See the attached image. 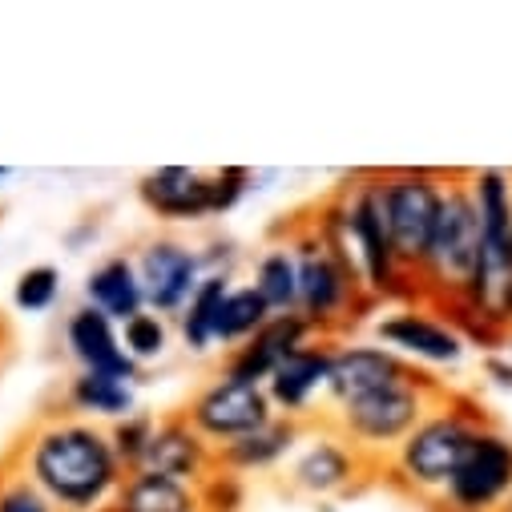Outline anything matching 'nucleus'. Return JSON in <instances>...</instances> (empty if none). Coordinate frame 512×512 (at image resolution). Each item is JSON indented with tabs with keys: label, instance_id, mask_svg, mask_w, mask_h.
Masks as SVG:
<instances>
[{
	"label": "nucleus",
	"instance_id": "obj_1",
	"mask_svg": "<svg viewBox=\"0 0 512 512\" xmlns=\"http://www.w3.org/2000/svg\"><path fill=\"white\" fill-rule=\"evenodd\" d=\"M21 476L37 484L57 512H105L130 472L109 444V428L61 416L25 440Z\"/></svg>",
	"mask_w": 512,
	"mask_h": 512
},
{
	"label": "nucleus",
	"instance_id": "obj_2",
	"mask_svg": "<svg viewBox=\"0 0 512 512\" xmlns=\"http://www.w3.org/2000/svg\"><path fill=\"white\" fill-rule=\"evenodd\" d=\"M339 259L343 267L359 279L367 303L371 299H396L408 295V275L392 250L388 226H383V206H379V190H375V174L351 182L339 198H331L315 226H311Z\"/></svg>",
	"mask_w": 512,
	"mask_h": 512
},
{
	"label": "nucleus",
	"instance_id": "obj_3",
	"mask_svg": "<svg viewBox=\"0 0 512 512\" xmlns=\"http://www.w3.org/2000/svg\"><path fill=\"white\" fill-rule=\"evenodd\" d=\"M480 246H484V234H480V218L472 210L468 186L456 182V178H448L444 202H440V218H436L428 254H424L420 275H416L420 295H428L444 311L456 307L464 299L472 275H476Z\"/></svg>",
	"mask_w": 512,
	"mask_h": 512
},
{
	"label": "nucleus",
	"instance_id": "obj_4",
	"mask_svg": "<svg viewBox=\"0 0 512 512\" xmlns=\"http://www.w3.org/2000/svg\"><path fill=\"white\" fill-rule=\"evenodd\" d=\"M432 379L424 371L392 383L383 392H371L355 404H343L339 408V436L359 452H396L412 432L416 424L432 412Z\"/></svg>",
	"mask_w": 512,
	"mask_h": 512
},
{
	"label": "nucleus",
	"instance_id": "obj_5",
	"mask_svg": "<svg viewBox=\"0 0 512 512\" xmlns=\"http://www.w3.org/2000/svg\"><path fill=\"white\" fill-rule=\"evenodd\" d=\"M444 186L448 182L440 174H432V170H388V174H375V190H379V206H383V226H388L392 250H396V259H400L408 279L420 275V263H424L432 230H436V218H440Z\"/></svg>",
	"mask_w": 512,
	"mask_h": 512
},
{
	"label": "nucleus",
	"instance_id": "obj_6",
	"mask_svg": "<svg viewBox=\"0 0 512 512\" xmlns=\"http://www.w3.org/2000/svg\"><path fill=\"white\" fill-rule=\"evenodd\" d=\"M250 170L226 166V170H194V166H158L138 182L142 202L150 214L166 222H198L210 214L230 210L250 190Z\"/></svg>",
	"mask_w": 512,
	"mask_h": 512
},
{
	"label": "nucleus",
	"instance_id": "obj_7",
	"mask_svg": "<svg viewBox=\"0 0 512 512\" xmlns=\"http://www.w3.org/2000/svg\"><path fill=\"white\" fill-rule=\"evenodd\" d=\"M484 428V420L472 412V408H460V404H444V408H432L416 432L392 452L396 456V472L412 484V488H424V492H444L452 472L460 468L468 444L476 440V432Z\"/></svg>",
	"mask_w": 512,
	"mask_h": 512
},
{
	"label": "nucleus",
	"instance_id": "obj_8",
	"mask_svg": "<svg viewBox=\"0 0 512 512\" xmlns=\"http://www.w3.org/2000/svg\"><path fill=\"white\" fill-rule=\"evenodd\" d=\"M295 267H299V315L315 327V331H331L347 319H355V311L367 303L359 279L343 267L339 254L315 234L303 230L295 242Z\"/></svg>",
	"mask_w": 512,
	"mask_h": 512
},
{
	"label": "nucleus",
	"instance_id": "obj_9",
	"mask_svg": "<svg viewBox=\"0 0 512 512\" xmlns=\"http://www.w3.org/2000/svg\"><path fill=\"white\" fill-rule=\"evenodd\" d=\"M182 416L190 420V428L210 448H222V444H234V440H242L250 432H259L279 412H275L263 383H246V379H234V375L218 371L206 388L186 404Z\"/></svg>",
	"mask_w": 512,
	"mask_h": 512
},
{
	"label": "nucleus",
	"instance_id": "obj_10",
	"mask_svg": "<svg viewBox=\"0 0 512 512\" xmlns=\"http://www.w3.org/2000/svg\"><path fill=\"white\" fill-rule=\"evenodd\" d=\"M138 283L146 295V311L154 315H182L194 291L206 279V254L178 242V238H150L138 250Z\"/></svg>",
	"mask_w": 512,
	"mask_h": 512
},
{
	"label": "nucleus",
	"instance_id": "obj_11",
	"mask_svg": "<svg viewBox=\"0 0 512 512\" xmlns=\"http://www.w3.org/2000/svg\"><path fill=\"white\" fill-rule=\"evenodd\" d=\"M508 496H512V440L492 428H480L460 468L452 472L444 500L452 512H492L504 508Z\"/></svg>",
	"mask_w": 512,
	"mask_h": 512
},
{
	"label": "nucleus",
	"instance_id": "obj_12",
	"mask_svg": "<svg viewBox=\"0 0 512 512\" xmlns=\"http://www.w3.org/2000/svg\"><path fill=\"white\" fill-rule=\"evenodd\" d=\"M379 347L396 351L404 363H424V367H456L468 351V335L424 307H400L375 323Z\"/></svg>",
	"mask_w": 512,
	"mask_h": 512
},
{
	"label": "nucleus",
	"instance_id": "obj_13",
	"mask_svg": "<svg viewBox=\"0 0 512 512\" xmlns=\"http://www.w3.org/2000/svg\"><path fill=\"white\" fill-rule=\"evenodd\" d=\"M416 375L412 363H404L396 351L379 347V343H339L331 347V383L327 396L335 400V408L355 404L371 392H383L392 383Z\"/></svg>",
	"mask_w": 512,
	"mask_h": 512
},
{
	"label": "nucleus",
	"instance_id": "obj_14",
	"mask_svg": "<svg viewBox=\"0 0 512 512\" xmlns=\"http://www.w3.org/2000/svg\"><path fill=\"white\" fill-rule=\"evenodd\" d=\"M134 472H154V476H170V480L202 488L218 472V460H214V448L190 428L186 416H166L158 420L150 448Z\"/></svg>",
	"mask_w": 512,
	"mask_h": 512
},
{
	"label": "nucleus",
	"instance_id": "obj_15",
	"mask_svg": "<svg viewBox=\"0 0 512 512\" xmlns=\"http://www.w3.org/2000/svg\"><path fill=\"white\" fill-rule=\"evenodd\" d=\"M65 347L81 371L117 375V379H130V383H138V375H142V367L121 347L117 323L105 319L101 311L85 307V303L77 311H69V319H65Z\"/></svg>",
	"mask_w": 512,
	"mask_h": 512
},
{
	"label": "nucleus",
	"instance_id": "obj_16",
	"mask_svg": "<svg viewBox=\"0 0 512 512\" xmlns=\"http://www.w3.org/2000/svg\"><path fill=\"white\" fill-rule=\"evenodd\" d=\"M315 339H319V331H315L299 311H291V315H271L259 335L226 355V367H222V371L234 375V379H246V383H263V388H267L271 371H275L291 351H299V347H307V343H315Z\"/></svg>",
	"mask_w": 512,
	"mask_h": 512
},
{
	"label": "nucleus",
	"instance_id": "obj_17",
	"mask_svg": "<svg viewBox=\"0 0 512 512\" xmlns=\"http://www.w3.org/2000/svg\"><path fill=\"white\" fill-rule=\"evenodd\" d=\"M327 383H331V343L315 339L299 351H291L267 379V396L275 404L279 416L299 420L303 412H311V404L319 396H327Z\"/></svg>",
	"mask_w": 512,
	"mask_h": 512
},
{
	"label": "nucleus",
	"instance_id": "obj_18",
	"mask_svg": "<svg viewBox=\"0 0 512 512\" xmlns=\"http://www.w3.org/2000/svg\"><path fill=\"white\" fill-rule=\"evenodd\" d=\"M359 468H363V456L343 436H319L295 456L291 484L311 496H331V492H343L359 476Z\"/></svg>",
	"mask_w": 512,
	"mask_h": 512
},
{
	"label": "nucleus",
	"instance_id": "obj_19",
	"mask_svg": "<svg viewBox=\"0 0 512 512\" xmlns=\"http://www.w3.org/2000/svg\"><path fill=\"white\" fill-rule=\"evenodd\" d=\"M85 307L101 311L117 327L146 311V295H142L138 267H134L130 254H109V259H101L85 275Z\"/></svg>",
	"mask_w": 512,
	"mask_h": 512
},
{
	"label": "nucleus",
	"instance_id": "obj_20",
	"mask_svg": "<svg viewBox=\"0 0 512 512\" xmlns=\"http://www.w3.org/2000/svg\"><path fill=\"white\" fill-rule=\"evenodd\" d=\"M295 444H299V424L287 420V416H275L259 432H250V436H242L234 444L214 448V460H218V472H230V476H238V472H267L279 460H287Z\"/></svg>",
	"mask_w": 512,
	"mask_h": 512
},
{
	"label": "nucleus",
	"instance_id": "obj_21",
	"mask_svg": "<svg viewBox=\"0 0 512 512\" xmlns=\"http://www.w3.org/2000/svg\"><path fill=\"white\" fill-rule=\"evenodd\" d=\"M69 408L81 420H125L138 412V392L130 379H117V375H93V371H77L69 392H65Z\"/></svg>",
	"mask_w": 512,
	"mask_h": 512
},
{
	"label": "nucleus",
	"instance_id": "obj_22",
	"mask_svg": "<svg viewBox=\"0 0 512 512\" xmlns=\"http://www.w3.org/2000/svg\"><path fill=\"white\" fill-rule=\"evenodd\" d=\"M117 512H206L202 488L154 472H130L113 500Z\"/></svg>",
	"mask_w": 512,
	"mask_h": 512
},
{
	"label": "nucleus",
	"instance_id": "obj_23",
	"mask_svg": "<svg viewBox=\"0 0 512 512\" xmlns=\"http://www.w3.org/2000/svg\"><path fill=\"white\" fill-rule=\"evenodd\" d=\"M472 210L480 218L484 242H512V174L508 170H476L468 182Z\"/></svg>",
	"mask_w": 512,
	"mask_h": 512
},
{
	"label": "nucleus",
	"instance_id": "obj_24",
	"mask_svg": "<svg viewBox=\"0 0 512 512\" xmlns=\"http://www.w3.org/2000/svg\"><path fill=\"white\" fill-rule=\"evenodd\" d=\"M250 287L259 291V299L271 307V315H291L299 311V267L291 246H267L254 263Z\"/></svg>",
	"mask_w": 512,
	"mask_h": 512
},
{
	"label": "nucleus",
	"instance_id": "obj_25",
	"mask_svg": "<svg viewBox=\"0 0 512 512\" xmlns=\"http://www.w3.org/2000/svg\"><path fill=\"white\" fill-rule=\"evenodd\" d=\"M271 319V307L259 299V291H254L250 283L242 287H230L222 307H218V323H214V347H242L250 343L254 335H259Z\"/></svg>",
	"mask_w": 512,
	"mask_h": 512
},
{
	"label": "nucleus",
	"instance_id": "obj_26",
	"mask_svg": "<svg viewBox=\"0 0 512 512\" xmlns=\"http://www.w3.org/2000/svg\"><path fill=\"white\" fill-rule=\"evenodd\" d=\"M230 271H206L202 287L194 291V299L186 303V311L178 315V335L190 351H210L214 347V323H218V307L230 291Z\"/></svg>",
	"mask_w": 512,
	"mask_h": 512
},
{
	"label": "nucleus",
	"instance_id": "obj_27",
	"mask_svg": "<svg viewBox=\"0 0 512 512\" xmlns=\"http://www.w3.org/2000/svg\"><path fill=\"white\" fill-rule=\"evenodd\" d=\"M117 331H121V347H125V355H130L138 367L158 363V359L170 351V323H166L162 315H154V311L134 315L130 323H121Z\"/></svg>",
	"mask_w": 512,
	"mask_h": 512
},
{
	"label": "nucleus",
	"instance_id": "obj_28",
	"mask_svg": "<svg viewBox=\"0 0 512 512\" xmlns=\"http://www.w3.org/2000/svg\"><path fill=\"white\" fill-rule=\"evenodd\" d=\"M158 428V416H146V412H134V416H125L109 428V444L117 452V460L125 464V472H134L150 448V436Z\"/></svg>",
	"mask_w": 512,
	"mask_h": 512
},
{
	"label": "nucleus",
	"instance_id": "obj_29",
	"mask_svg": "<svg viewBox=\"0 0 512 512\" xmlns=\"http://www.w3.org/2000/svg\"><path fill=\"white\" fill-rule=\"evenodd\" d=\"M57 295H61V271L49 267V263L21 271V279H17V287H13V303H17V311H29V315L49 311V307L57 303Z\"/></svg>",
	"mask_w": 512,
	"mask_h": 512
},
{
	"label": "nucleus",
	"instance_id": "obj_30",
	"mask_svg": "<svg viewBox=\"0 0 512 512\" xmlns=\"http://www.w3.org/2000/svg\"><path fill=\"white\" fill-rule=\"evenodd\" d=\"M0 512H57V504L21 472H5L0 476Z\"/></svg>",
	"mask_w": 512,
	"mask_h": 512
},
{
	"label": "nucleus",
	"instance_id": "obj_31",
	"mask_svg": "<svg viewBox=\"0 0 512 512\" xmlns=\"http://www.w3.org/2000/svg\"><path fill=\"white\" fill-rule=\"evenodd\" d=\"M488 371H492V375H500V379H496L500 388H512V367H500L496 359H488Z\"/></svg>",
	"mask_w": 512,
	"mask_h": 512
},
{
	"label": "nucleus",
	"instance_id": "obj_32",
	"mask_svg": "<svg viewBox=\"0 0 512 512\" xmlns=\"http://www.w3.org/2000/svg\"><path fill=\"white\" fill-rule=\"evenodd\" d=\"M5 178H13V170H0V182H5Z\"/></svg>",
	"mask_w": 512,
	"mask_h": 512
},
{
	"label": "nucleus",
	"instance_id": "obj_33",
	"mask_svg": "<svg viewBox=\"0 0 512 512\" xmlns=\"http://www.w3.org/2000/svg\"><path fill=\"white\" fill-rule=\"evenodd\" d=\"M504 512H512V496H508V500H504Z\"/></svg>",
	"mask_w": 512,
	"mask_h": 512
},
{
	"label": "nucleus",
	"instance_id": "obj_34",
	"mask_svg": "<svg viewBox=\"0 0 512 512\" xmlns=\"http://www.w3.org/2000/svg\"><path fill=\"white\" fill-rule=\"evenodd\" d=\"M105 512H117V508H105Z\"/></svg>",
	"mask_w": 512,
	"mask_h": 512
}]
</instances>
